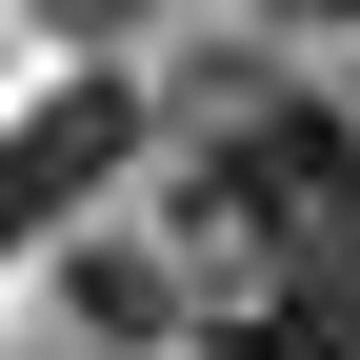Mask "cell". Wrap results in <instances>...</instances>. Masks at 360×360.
<instances>
[{
  "mask_svg": "<svg viewBox=\"0 0 360 360\" xmlns=\"http://www.w3.org/2000/svg\"><path fill=\"white\" fill-rule=\"evenodd\" d=\"M260 20H360V0H260Z\"/></svg>",
  "mask_w": 360,
  "mask_h": 360,
  "instance_id": "obj_6",
  "label": "cell"
},
{
  "mask_svg": "<svg viewBox=\"0 0 360 360\" xmlns=\"http://www.w3.org/2000/svg\"><path fill=\"white\" fill-rule=\"evenodd\" d=\"M80 321H101V340H160V260L101 240V260H80Z\"/></svg>",
  "mask_w": 360,
  "mask_h": 360,
  "instance_id": "obj_4",
  "label": "cell"
},
{
  "mask_svg": "<svg viewBox=\"0 0 360 360\" xmlns=\"http://www.w3.org/2000/svg\"><path fill=\"white\" fill-rule=\"evenodd\" d=\"M200 200L281 260H340L360 240V141L321 101H281V80H200Z\"/></svg>",
  "mask_w": 360,
  "mask_h": 360,
  "instance_id": "obj_1",
  "label": "cell"
},
{
  "mask_svg": "<svg viewBox=\"0 0 360 360\" xmlns=\"http://www.w3.org/2000/svg\"><path fill=\"white\" fill-rule=\"evenodd\" d=\"M120 141H141V101H120V80H60L40 120H0V260H20V240H40V220H60Z\"/></svg>",
  "mask_w": 360,
  "mask_h": 360,
  "instance_id": "obj_2",
  "label": "cell"
},
{
  "mask_svg": "<svg viewBox=\"0 0 360 360\" xmlns=\"http://www.w3.org/2000/svg\"><path fill=\"white\" fill-rule=\"evenodd\" d=\"M40 20H141V0H40Z\"/></svg>",
  "mask_w": 360,
  "mask_h": 360,
  "instance_id": "obj_5",
  "label": "cell"
},
{
  "mask_svg": "<svg viewBox=\"0 0 360 360\" xmlns=\"http://www.w3.org/2000/svg\"><path fill=\"white\" fill-rule=\"evenodd\" d=\"M220 340H240V360H360V240H340V260H281Z\"/></svg>",
  "mask_w": 360,
  "mask_h": 360,
  "instance_id": "obj_3",
  "label": "cell"
}]
</instances>
